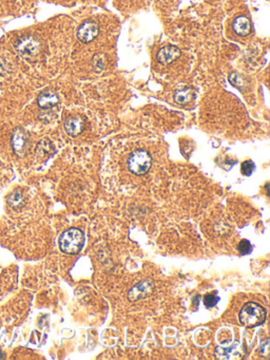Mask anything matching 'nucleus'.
<instances>
[{
    "mask_svg": "<svg viewBox=\"0 0 270 360\" xmlns=\"http://www.w3.org/2000/svg\"><path fill=\"white\" fill-rule=\"evenodd\" d=\"M58 243L64 254L76 255L85 245V233L78 228H70L62 233Z\"/></svg>",
    "mask_w": 270,
    "mask_h": 360,
    "instance_id": "nucleus-1",
    "label": "nucleus"
},
{
    "mask_svg": "<svg viewBox=\"0 0 270 360\" xmlns=\"http://www.w3.org/2000/svg\"><path fill=\"white\" fill-rule=\"evenodd\" d=\"M240 322L246 328H254L264 323L266 319L265 309L258 303L249 302L243 306L240 312Z\"/></svg>",
    "mask_w": 270,
    "mask_h": 360,
    "instance_id": "nucleus-2",
    "label": "nucleus"
},
{
    "mask_svg": "<svg viewBox=\"0 0 270 360\" xmlns=\"http://www.w3.org/2000/svg\"><path fill=\"white\" fill-rule=\"evenodd\" d=\"M128 169L135 176H144L152 166V157L144 149L134 150L127 159Z\"/></svg>",
    "mask_w": 270,
    "mask_h": 360,
    "instance_id": "nucleus-3",
    "label": "nucleus"
},
{
    "mask_svg": "<svg viewBox=\"0 0 270 360\" xmlns=\"http://www.w3.org/2000/svg\"><path fill=\"white\" fill-rule=\"evenodd\" d=\"M14 46L20 55L28 58L37 56L42 50V44L36 37L32 35H24L18 38Z\"/></svg>",
    "mask_w": 270,
    "mask_h": 360,
    "instance_id": "nucleus-4",
    "label": "nucleus"
},
{
    "mask_svg": "<svg viewBox=\"0 0 270 360\" xmlns=\"http://www.w3.org/2000/svg\"><path fill=\"white\" fill-rule=\"evenodd\" d=\"M99 34V26L95 22L87 21L77 29V38L84 44L93 42Z\"/></svg>",
    "mask_w": 270,
    "mask_h": 360,
    "instance_id": "nucleus-5",
    "label": "nucleus"
},
{
    "mask_svg": "<svg viewBox=\"0 0 270 360\" xmlns=\"http://www.w3.org/2000/svg\"><path fill=\"white\" fill-rule=\"evenodd\" d=\"M154 285L150 280H144L139 283L135 284L131 290L128 292V298L130 301H138L140 299L149 297L153 292Z\"/></svg>",
    "mask_w": 270,
    "mask_h": 360,
    "instance_id": "nucleus-6",
    "label": "nucleus"
},
{
    "mask_svg": "<svg viewBox=\"0 0 270 360\" xmlns=\"http://www.w3.org/2000/svg\"><path fill=\"white\" fill-rule=\"evenodd\" d=\"M180 50L178 48V46L166 45V46H163V48L158 51L157 58L159 62V64L164 65V66H168L177 61L178 58H180Z\"/></svg>",
    "mask_w": 270,
    "mask_h": 360,
    "instance_id": "nucleus-7",
    "label": "nucleus"
},
{
    "mask_svg": "<svg viewBox=\"0 0 270 360\" xmlns=\"http://www.w3.org/2000/svg\"><path fill=\"white\" fill-rule=\"evenodd\" d=\"M12 147L18 156H22L28 144V135L22 128H16L12 135Z\"/></svg>",
    "mask_w": 270,
    "mask_h": 360,
    "instance_id": "nucleus-8",
    "label": "nucleus"
},
{
    "mask_svg": "<svg viewBox=\"0 0 270 360\" xmlns=\"http://www.w3.org/2000/svg\"><path fill=\"white\" fill-rule=\"evenodd\" d=\"M64 127H65V130L68 135H70L72 137H76L84 131L85 124H84L82 117L78 115H74V116L68 117L66 119Z\"/></svg>",
    "mask_w": 270,
    "mask_h": 360,
    "instance_id": "nucleus-9",
    "label": "nucleus"
},
{
    "mask_svg": "<svg viewBox=\"0 0 270 360\" xmlns=\"http://www.w3.org/2000/svg\"><path fill=\"white\" fill-rule=\"evenodd\" d=\"M59 103V97L55 92L45 91L40 93L37 98V104L42 109H51L57 106Z\"/></svg>",
    "mask_w": 270,
    "mask_h": 360,
    "instance_id": "nucleus-10",
    "label": "nucleus"
},
{
    "mask_svg": "<svg viewBox=\"0 0 270 360\" xmlns=\"http://www.w3.org/2000/svg\"><path fill=\"white\" fill-rule=\"evenodd\" d=\"M232 29L236 35L247 36L251 32V22L245 16H239L234 19Z\"/></svg>",
    "mask_w": 270,
    "mask_h": 360,
    "instance_id": "nucleus-11",
    "label": "nucleus"
},
{
    "mask_svg": "<svg viewBox=\"0 0 270 360\" xmlns=\"http://www.w3.org/2000/svg\"><path fill=\"white\" fill-rule=\"evenodd\" d=\"M194 98V91L191 88L180 89L174 93V102L179 105H187Z\"/></svg>",
    "mask_w": 270,
    "mask_h": 360,
    "instance_id": "nucleus-12",
    "label": "nucleus"
},
{
    "mask_svg": "<svg viewBox=\"0 0 270 360\" xmlns=\"http://www.w3.org/2000/svg\"><path fill=\"white\" fill-rule=\"evenodd\" d=\"M6 202H8L10 207L14 208V209H18L20 207H22L25 202L23 193L19 190L13 191L11 195H9V197L6 198Z\"/></svg>",
    "mask_w": 270,
    "mask_h": 360,
    "instance_id": "nucleus-13",
    "label": "nucleus"
},
{
    "mask_svg": "<svg viewBox=\"0 0 270 360\" xmlns=\"http://www.w3.org/2000/svg\"><path fill=\"white\" fill-rule=\"evenodd\" d=\"M228 79L231 85H233L235 88H238L240 90H243L247 86L245 78L242 77L240 74H238V73H235V72H232L231 74L229 75Z\"/></svg>",
    "mask_w": 270,
    "mask_h": 360,
    "instance_id": "nucleus-14",
    "label": "nucleus"
},
{
    "mask_svg": "<svg viewBox=\"0 0 270 360\" xmlns=\"http://www.w3.org/2000/svg\"><path fill=\"white\" fill-rule=\"evenodd\" d=\"M254 169H255V165L252 161H245L241 166L242 173L244 176H247V177L251 176L253 173V171H254Z\"/></svg>",
    "mask_w": 270,
    "mask_h": 360,
    "instance_id": "nucleus-15",
    "label": "nucleus"
},
{
    "mask_svg": "<svg viewBox=\"0 0 270 360\" xmlns=\"http://www.w3.org/2000/svg\"><path fill=\"white\" fill-rule=\"evenodd\" d=\"M239 251L242 255H249L252 251V245L248 240H242L239 243Z\"/></svg>",
    "mask_w": 270,
    "mask_h": 360,
    "instance_id": "nucleus-16",
    "label": "nucleus"
},
{
    "mask_svg": "<svg viewBox=\"0 0 270 360\" xmlns=\"http://www.w3.org/2000/svg\"><path fill=\"white\" fill-rule=\"evenodd\" d=\"M220 301V298L218 296H213V295H206L204 298V304L207 306V308H212L215 304H218V302Z\"/></svg>",
    "mask_w": 270,
    "mask_h": 360,
    "instance_id": "nucleus-17",
    "label": "nucleus"
},
{
    "mask_svg": "<svg viewBox=\"0 0 270 360\" xmlns=\"http://www.w3.org/2000/svg\"><path fill=\"white\" fill-rule=\"evenodd\" d=\"M104 57V55L103 54H100V56H99V61H98V58H97V56H95V57H94V59H93V65H94V68H95L96 69V71H100V70H103L104 69V67H105V62H103V61H101V58H103Z\"/></svg>",
    "mask_w": 270,
    "mask_h": 360,
    "instance_id": "nucleus-18",
    "label": "nucleus"
},
{
    "mask_svg": "<svg viewBox=\"0 0 270 360\" xmlns=\"http://www.w3.org/2000/svg\"><path fill=\"white\" fill-rule=\"evenodd\" d=\"M5 72V67L4 65L1 63V61H0V75H3Z\"/></svg>",
    "mask_w": 270,
    "mask_h": 360,
    "instance_id": "nucleus-19",
    "label": "nucleus"
},
{
    "mask_svg": "<svg viewBox=\"0 0 270 360\" xmlns=\"http://www.w3.org/2000/svg\"><path fill=\"white\" fill-rule=\"evenodd\" d=\"M0 358H1V359H2V358H4V355L2 354V353H0Z\"/></svg>",
    "mask_w": 270,
    "mask_h": 360,
    "instance_id": "nucleus-20",
    "label": "nucleus"
}]
</instances>
